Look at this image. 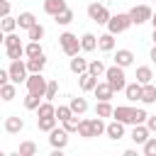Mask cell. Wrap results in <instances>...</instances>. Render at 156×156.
<instances>
[{"label": "cell", "mask_w": 156, "mask_h": 156, "mask_svg": "<svg viewBox=\"0 0 156 156\" xmlns=\"http://www.w3.org/2000/svg\"><path fill=\"white\" fill-rule=\"evenodd\" d=\"M151 39H154V44H156V29H154V34H151Z\"/></svg>", "instance_id": "cell-48"}, {"label": "cell", "mask_w": 156, "mask_h": 156, "mask_svg": "<svg viewBox=\"0 0 156 156\" xmlns=\"http://www.w3.org/2000/svg\"><path fill=\"white\" fill-rule=\"evenodd\" d=\"M80 49H83V51H95V49H98V37H95L93 32H85V34L80 37Z\"/></svg>", "instance_id": "cell-23"}, {"label": "cell", "mask_w": 156, "mask_h": 156, "mask_svg": "<svg viewBox=\"0 0 156 156\" xmlns=\"http://www.w3.org/2000/svg\"><path fill=\"white\" fill-rule=\"evenodd\" d=\"M5 56H7L10 61H15V58H22V56H24V46H22V44H15V46H5Z\"/></svg>", "instance_id": "cell-35"}, {"label": "cell", "mask_w": 156, "mask_h": 156, "mask_svg": "<svg viewBox=\"0 0 156 156\" xmlns=\"http://www.w3.org/2000/svg\"><path fill=\"white\" fill-rule=\"evenodd\" d=\"M112 112H115V107H112L110 100H98V102H95V115H98V117L105 119V117H112Z\"/></svg>", "instance_id": "cell-22"}, {"label": "cell", "mask_w": 156, "mask_h": 156, "mask_svg": "<svg viewBox=\"0 0 156 156\" xmlns=\"http://www.w3.org/2000/svg\"><path fill=\"white\" fill-rule=\"evenodd\" d=\"M105 134H107V136H110L112 141H119V139L124 136V122H119V119H112V122L107 124Z\"/></svg>", "instance_id": "cell-15"}, {"label": "cell", "mask_w": 156, "mask_h": 156, "mask_svg": "<svg viewBox=\"0 0 156 156\" xmlns=\"http://www.w3.org/2000/svg\"><path fill=\"white\" fill-rule=\"evenodd\" d=\"M17 151H20V156H37L39 146H37L34 141H29V139H27V141H22V144H20V149H17Z\"/></svg>", "instance_id": "cell-31"}, {"label": "cell", "mask_w": 156, "mask_h": 156, "mask_svg": "<svg viewBox=\"0 0 156 156\" xmlns=\"http://www.w3.org/2000/svg\"><path fill=\"white\" fill-rule=\"evenodd\" d=\"M88 17H90L95 24H107L112 15H110L107 5H102V2H90V5H88Z\"/></svg>", "instance_id": "cell-6"}, {"label": "cell", "mask_w": 156, "mask_h": 156, "mask_svg": "<svg viewBox=\"0 0 156 156\" xmlns=\"http://www.w3.org/2000/svg\"><path fill=\"white\" fill-rule=\"evenodd\" d=\"M136 80H139L141 85L154 83V71H151V66H136Z\"/></svg>", "instance_id": "cell-25"}, {"label": "cell", "mask_w": 156, "mask_h": 156, "mask_svg": "<svg viewBox=\"0 0 156 156\" xmlns=\"http://www.w3.org/2000/svg\"><path fill=\"white\" fill-rule=\"evenodd\" d=\"M41 54H44L41 41H32V39H29V44L24 46V56H27V58H34V56H41Z\"/></svg>", "instance_id": "cell-29"}, {"label": "cell", "mask_w": 156, "mask_h": 156, "mask_svg": "<svg viewBox=\"0 0 156 156\" xmlns=\"http://www.w3.org/2000/svg\"><path fill=\"white\" fill-rule=\"evenodd\" d=\"M151 24H154V29H156V12H154V17H151Z\"/></svg>", "instance_id": "cell-47"}, {"label": "cell", "mask_w": 156, "mask_h": 156, "mask_svg": "<svg viewBox=\"0 0 156 156\" xmlns=\"http://www.w3.org/2000/svg\"><path fill=\"white\" fill-rule=\"evenodd\" d=\"M0 98H2V102H10V100H15L17 98V83H2L0 85Z\"/></svg>", "instance_id": "cell-20"}, {"label": "cell", "mask_w": 156, "mask_h": 156, "mask_svg": "<svg viewBox=\"0 0 156 156\" xmlns=\"http://www.w3.org/2000/svg\"><path fill=\"white\" fill-rule=\"evenodd\" d=\"M27 93H37V95H46V85H49V80L41 76V73H29V78H27Z\"/></svg>", "instance_id": "cell-7"}, {"label": "cell", "mask_w": 156, "mask_h": 156, "mask_svg": "<svg viewBox=\"0 0 156 156\" xmlns=\"http://www.w3.org/2000/svg\"><path fill=\"white\" fill-rule=\"evenodd\" d=\"M44 34H46L44 24H39V22H37V24L27 32V39H32V41H41V39H44Z\"/></svg>", "instance_id": "cell-34"}, {"label": "cell", "mask_w": 156, "mask_h": 156, "mask_svg": "<svg viewBox=\"0 0 156 156\" xmlns=\"http://www.w3.org/2000/svg\"><path fill=\"white\" fill-rule=\"evenodd\" d=\"M37 117H56V105L51 100H44L39 107H37Z\"/></svg>", "instance_id": "cell-27"}, {"label": "cell", "mask_w": 156, "mask_h": 156, "mask_svg": "<svg viewBox=\"0 0 156 156\" xmlns=\"http://www.w3.org/2000/svg\"><path fill=\"white\" fill-rule=\"evenodd\" d=\"M149 58H151V61L156 63V44H154V49H151V54H149Z\"/></svg>", "instance_id": "cell-46"}, {"label": "cell", "mask_w": 156, "mask_h": 156, "mask_svg": "<svg viewBox=\"0 0 156 156\" xmlns=\"http://www.w3.org/2000/svg\"><path fill=\"white\" fill-rule=\"evenodd\" d=\"M54 22H56V24H61V27H68V24L73 22V10H71V7H66L61 15H56V17H54Z\"/></svg>", "instance_id": "cell-32"}, {"label": "cell", "mask_w": 156, "mask_h": 156, "mask_svg": "<svg viewBox=\"0 0 156 156\" xmlns=\"http://www.w3.org/2000/svg\"><path fill=\"white\" fill-rule=\"evenodd\" d=\"M15 44H22L20 41V34H15V32L5 34V46H15Z\"/></svg>", "instance_id": "cell-43"}, {"label": "cell", "mask_w": 156, "mask_h": 156, "mask_svg": "<svg viewBox=\"0 0 156 156\" xmlns=\"http://www.w3.org/2000/svg\"><path fill=\"white\" fill-rule=\"evenodd\" d=\"M80 115H73V117H68L66 122H61V127L68 132V134H78V124H80V119H78Z\"/></svg>", "instance_id": "cell-36"}, {"label": "cell", "mask_w": 156, "mask_h": 156, "mask_svg": "<svg viewBox=\"0 0 156 156\" xmlns=\"http://www.w3.org/2000/svg\"><path fill=\"white\" fill-rule=\"evenodd\" d=\"M112 117L124 122V124H144L149 119V112L141 110V107H132V105H117Z\"/></svg>", "instance_id": "cell-1"}, {"label": "cell", "mask_w": 156, "mask_h": 156, "mask_svg": "<svg viewBox=\"0 0 156 156\" xmlns=\"http://www.w3.org/2000/svg\"><path fill=\"white\" fill-rule=\"evenodd\" d=\"M37 22H39V20H37V15H34V12H20V17H17L20 29H24V32H29Z\"/></svg>", "instance_id": "cell-18"}, {"label": "cell", "mask_w": 156, "mask_h": 156, "mask_svg": "<svg viewBox=\"0 0 156 156\" xmlns=\"http://www.w3.org/2000/svg\"><path fill=\"white\" fill-rule=\"evenodd\" d=\"M10 10H12L10 0H2V2H0V12H2V17H7V15H10Z\"/></svg>", "instance_id": "cell-44"}, {"label": "cell", "mask_w": 156, "mask_h": 156, "mask_svg": "<svg viewBox=\"0 0 156 156\" xmlns=\"http://www.w3.org/2000/svg\"><path fill=\"white\" fill-rule=\"evenodd\" d=\"M93 93H95V98H98V100H112V98H115V88H112L107 80H102V83L98 80V85H95V90H93Z\"/></svg>", "instance_id": "cell-13"}, {"label": "cell", "mask_w": 156, "mask_h": 156, "mask_svg": "<svg viewBox=\"0 0 156 156\" xmlns=\"http://www.w3.org/2000/svg\"><path fill=\"white\" fill-rule=\"evenodd\" d=\"M76 112L71 110V105H58L56 107V117H58V122H66L68 117H73Z\"/></svg>", "instance_id": "cell-40"}, {"label": "cell", "mask_w": 156, "mask_h": 156, "mask_svg": "<svg viewBox=\"0 0 156 156\" xmlns=\"http://www.w3.org/2000/svg\"><path fill=\"white\" fill-rule=\"evenodd\" d=\"M10 80L12 83H27V78H29V68H27V61H22V58H15V61H10Z\"/></svg>", "instance_id": "cell-5"}, {"label": "cell", "mask_w": 156, "mask_h": 156, "mask_svg": "<svg viewBox=\"0 0 156 156\" xmlns=\"http://www.w3.org/2000/svg\"><path fill=\"white\" fill-rule=\"evenodd\" d=\"M146 127H149L151 132H156V115H149V119H146Z\"/></svg>", "instance_id": "cell-45"}, {"label": "cell", "mask_w": 156, "mask_h": 156, "mask_svg": "<svg viewBox=\"0 0 156 156\" xmlns=\"http://www.w3.org/2000/svg\"><path fill=\"white\" fill-rule=\"evenodd\" d=\"M20 24H17V17H2V22H0V29H2V34H10V32H15Z\"/></svg>", "instance_id": "cell-33"}, {"label": "cell", "mask_w": 156, "mask_h": 156, "mask_svg": "<svg viewBox=\"0 0 156 156\" xmlns=\"http://www.w3.org/2000/svg\"><path fill=\"white\" fill-rule=\"evenodd\" d=\"M41 105V95H37V93H27V98H24V107L27 110H37Z\"/></svg>", "instance_id": "cell-39"}, {"label": "cell", "mask_w": 156, "mask_h": 156, "mask_svg": "<svg viewBox=\"0 0 156 156\" xmlns=\"http://www.w3.org/2000/svg\"><path fill=\"white\" fill-rule=\"evenodd\" d=\"M141 102H144V105H154V102H156V85H154V83H146V85H144Z\"/></svg>", "instance_id": "cell-28"}, {"label": "cell", "mask_w": 156, "mask_h": 156, "mask_svg": "<svg viewBox=\"0 0 156 156\" xmlns=\"http://www.w3.org/2000/svg\"><path fill=\"white\" fill-rule=\"evenodd\" d=\"M149 136H151V129L146 127V122H144V124H132V134H129V139H132L134 144H139V146H141Z\"/></svg>", "instance_id": "cell-10"}, {"label": "cell", "mask_w": 156, "mask_h": 156, "mask_svg": "<svg viewBox=\"0 0 156 156\" xmlns=\"http://www.w3.org/2000/svg\"><path fill=\"white\" fill-rule=\"evenodd\" d=\"M98 49H100V51H112V49H115V34H112V32L100 34V37H98Z\"/></svg>", "instance_id": "cell-21"}, {"label": "cell", "mask_w": 156, "mask_h": 156, "mask_svg": "<svg viewBox=\"0 0 156 156\" xmlns=\"http://www.w3.org/2000/svg\"><path fill=\"white\" fill-rule=\"evenodd\" d=\"M44 66H46V56H44V54H41V56H34V58H27V68H29V73H41Z\"/></svg>", "instance_id": "cell-24"}, {"label": "cell", "mask_w": 156, "mask_h": 156, "mask_svg": "<svg viewBox=\"0 0 156 156\" xmlns=\"http://www.w3.org/2000/svg\"><path fill=\"white\" fill-rule=\"evenodd\" d=\"M115 63L122 66V68H129V66L134 63V54H132L129 49H117V54H115Z\"/></svg>", "instance_id": "cell-17"}, {"label": "cell", "mask_w": 156, "mask_h": 156, "mask_svg": "<svg viewBox=\"0 0 156 156\" xmlns=\"http://www.w3.org/2000/svg\"><path fill=\"white\" fill-rule=\"evenodd\" d=\"M68 105H71V110H73L76 115H85V112H88V100H85V98H71Z\"/></svg>", "instance_id": "cell-30"}, {"label": "cell", "mask_w": 156, "mask_h": 156, "mask_svg": "<svg viewBox=\"0 0 156 156\" xmlns=\"http://www.w3.org/2000/svg\"><path fill=\"white\" fill-rule=\"evenodd\" d=\"M56 95H58V83L56 80H49V85H46V95H44V100H56Z\"/></svg>", "instance_id": "cell-42"}, {"label": "cell", "mask_w": 156, "mask_h": 156, "mask_svg": "<svg viewBox=\"0 0 156 156\" xmlns=\"http://www.w3.org/2000/svg\"><path fill=\"white\" fill-rule=\"evenodd\" d=\"M56 124H58V117H37V127H39V132H51V129H56Z\"/></svg>", "instance_id": "cell-26"}, {"label": "cell", "mask_w": 156, "mask_h": 156, "mask_svg": "<svg viewBox=\"0 0 156 156\" xmlns=\"http://www.w3.org/2000/svg\"><path fill=\"white\" fill-rule=\"evenodd\" d=\"M129 17H132V22L139 27V24H144V22H151L154 10H151L149 5H134V7L129 10Z\"/></svg>", "instance_id": "cell-8"}, {"label": "cell", "mask_w": 156, "mask_h": 156, "mask_svg": "<svg viewBox=\"0 0 156 156\" xmlns=\"http://www.w3.org/2000/svg\"><path fill=\"white\" fill-rule=\"evenodd\" d=\"M66 7H68V5H66V0H44V12H46V15H51V17L61 15Z\"/></svg>", "instance_id": "cell-16"}, {"label": "cell", "mask_w": 156, "mask_h": 156, "mask_svg": "<svg viewBox=\"0 0 156 156\" xmlns=\"http://www.w3.org/2000/svg\"><path fill=\"white\" fill-rule=\"evenodd\" d=\"M88 71H90V73H93L95 78H100V76H105V71H107V68H105V63H102L100 58H95V61H90Z\"/></svg>", "instance_id": "cell-38"}, {"label": "cell", "mask_w": 156, "mask_h": 156, "mask_svg": "<svg viewBox=\"0 0 156 156\" xmlns=\"http://www.w3.org/2000/svg\"><path fill=\"white\" fill-rule=\"evenodd\" d=\"M141 93H144V85H141L139 80L127 83V88H124V98H127L129 102H139V100H141Z\"/></svg>", "instance_id": "cell-11"}, {"label": "cell", "mask_w": 156, "mask_h": 156, "mask_svg": "<svg viewBox=\"0 0 156 156\" xmlns=\"http://www.w3.org/2000/svg\"><path fill=\"white\" fill-rule=\"evenodd\" d=\"M78 136L93 139V124H90V119H80V124H78Z\"/></svg>", "instance_id": "cell-37"}, {"label": "cell", "mask_w": 156, "mask_h": 156, "mask_svg": "<svg viewBox=\"0 0 156 156\" xmlns=\"http://www.w3.org/2000/svg\"><path fill=\"white\" fill-rule=\"evenodd\" d=\"M58 46H61V51L71 58V56H78V51H83L80 49V39L73 34V32H63V34H58Z\"/></svg>", "instance_id": "cell-2"}, {"label": "cell", "mask_w": 156, "mask_h": 156, "mask_svg": "<svg viewBox=\"0 0 156 156\" xmlns=\"http://www.w3.org/2000/svg\"><path fill=\"white\" fill-rule=\"evenodd\" d=\"M78 85H80V90H83V93H93V90H95V85H98V78H95L90 71H85V73H80V76H78Z\"/></svg>", "instance_id": "cell-12"}, {"label": "cell", "mask_w": 156, "mask_h": 156, "mask_svg": "<svg viewBox=\"0 0 156 156\" xmlns=\"http://www.w3.org/2000/svg\"><path fill=\"white\" fill-rule=\"evenodd\" d=\"M105 80L115 88V93H119V90L124 93V88H127V76H124V68H122V66H117V63H115V66H110V68L105 71Z\"/></svg>", "instance_id": "cell-3"}, {"label": "cell", "mask_w": 156, "mask_h": 156, "mask_svg": "<svg viewBox=\"0 0 156 156\" xmlns=\"http://www.w3.org/2000/svg\"><path fill=\"white\" fill-rule=\"evenodd\" d=\"M68 132L63 129V127H56V129H51L49 132V144H51V149H66L68 146Z\"/></svg>", "instance_id": "cell-9"}, {"label": "cell", "mask_w": 156, "mask_h": 156, "mask_svg": "<svg viewBox=\"0 0 156 156\" xmlns=\"http://www.w3.org/2000/svg\"><path fill=\"white\" fill-rule=\"evenodd\" d=\"M24 129V119L20 117V115H10L7 119H5V132L7 134H20Z\"/></svg>", "instance_id": "cell-14"}, {"label": "cell", "mask_w": 156, "mask_h": 156, "mask_svg": "<svg viewBox=\"0 0 156 156\" xmlns=\"http://www.w3.org/2000/svg\"><path fill=\"white\" fill-rule=\"evenodd\" d=\"M132 24H134V22H132L129 12H117V15L110 17V22H107L105 27H107V32H112V34H122V32H127Z\"/></svg>", "instance_id": "cell-4"}, {"label": "cell", "mask_w": 156, "mask_h": 156, "mask_svg": "<svg viewBox=\"0 0 156 156\" xmlns=\"http://www.w3.org/2000/svg\"><path fill=\"white\" fill-rule=\"evenodd\" d=\"M88 66H90V61H85V58H80V56H71V63H68L71 73L80 76V73H85V71H88Z\"/></svg>", "instance_id": "cell-19"}, {"label": "cell", "mask_w": 156, "mask_h": 156, "mask_svg": "<svg viewBox=\"0 0 156 156\" xmlns=\"http://www.w3.org/2000/svg\"><path fill=\"white\" fill-rule=\"evenodd\" d=\"M141 151H144V156H156V136H149L141 144Z\"/></svg>", "instance_id": "cell-41"}]
</instances>
